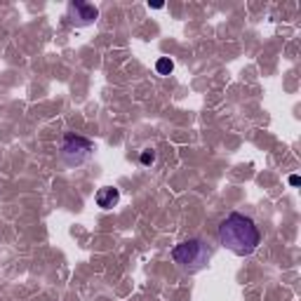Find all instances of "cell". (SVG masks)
I'll list each match as a JSON object with an SVG mask.
<instances>
[{
    "instance_id": "5",
    "label": "cell",
    "mask_w": 301,
    "mask_h": 301,
    "mask_svg": "<svg viewBox=\"0 0 301 301\" xmlns=\"http://www.w3.org/2000/svg\"><path fill=\"white\" fill-rule=\"evenodd\" d=\"M97 207H101V210H113L118 205V200H120V191L118 188H111V186H104V188H99L97 191Z\"/></svg>"
},
{
    "instance_id": "6",
    "label": "cell",
    "mask_w": 301,
    "mask_h": 301,
    "mask_svg": "<svg viewBox=\"0 0 301 301\" xmlns=\"http://www.w3.org/2000/svg\"><path fill=\"white\" fill-rule=\"evenodd\" d=\"M156 71L160 73V76H170L172 71H174V64H172V59L170 57H160L156 61Z\"/></svg>"
},
{
    "instance_id": "8",
    "label": "cell",
    "mask_w": 301,
    "mask_h": 301,
    "mask_svg": "<svg viewBox=\"0 0 301 301\" xmlns=\"http://www.w3.org/2000/svg\"><path fill=\"white\" fill-rule=\"evenodd\" d=\"M290 184L292 186H299V176H290Z\"/></svg>"
},
{
    "instance_id": "2",
    "label": "cell",
    "mask_w": 301,
    "mask_h": 301,
    "mask_svg": "<svg viewBox=\"0 0 301 301\" xmlns=\"http://www.w3.org/2000/svg\"><path fill=\"white\" fill-rule=\"evenodd\" d=\"M210 247L203 243V240H198V238H191V240H184V243H179L172 250V259L174 263L186 273H198L203 271L207 261H210Z\"/></svg>"
},
{
    "instance_id": "7",
    "label": "cell",
    "mask_w": 301,
    "mask_h": 301,
    "mask_svg": "<svg viewBox=\"0 0 301 301\" xmlns=\"http://www.w3.org/2000/svg\"><path fill=\"white\" fill-rule=\"evenodd\" d=\"M156 163V151L153 148H146L141 153V165H153Z\"/></svg>"
},
{
    "instance_id": "4",
    "label": "cell",
    "mask_w": 301,
    "mask_h": 301,
    "mask_svg": "<svg viewBox=\"0 0 301 301\" xmlns=\"http://www.w3.org/2000/svg\"><path fill=\"white\" fill-rule=\"evenodd\" d=\"M68 14H71V21H73L76 26H87V24H92V21H97L99 10L94 7V5H87V2L76 0V2L68 5Z\"/></svg>"
},
{
    "instance_id": "1",
    "label": "cell",
    "mask_w": 301,
    "mask_h": 301,
    "mask_svg": "<svg viewBox=\"0 0 301 301\" xmlns=\"http://www.w3.org/2000/svg\"><path fill=\"white\" fill-rule=\"evenodd\" d=\"M219 243L238 257H250L261 243V233L250 216L233 212L219 223Z\"/></svg>"
},
{
    "instance_id": "3",
    "label": "cell",
    "mask_w": 301,
    "mask_h": 301,
    "mask_svg": "<svg viewBox=\"0 0 301 301\" xmlns=\"http://www.w3.org/2000/svg\"><path fill=\"white\" fill-rule=\"evenodd\" d=\"M94 151V144L78 134H66L64 136V144H61V160L68 167H78L83 163H87L89 156Z\"/></svg>"
}]
</instances>
